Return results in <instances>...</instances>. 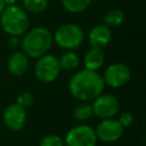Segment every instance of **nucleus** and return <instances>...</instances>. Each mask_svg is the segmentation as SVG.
<instances>
[{"mask_svg":"<svg viewBox=\"0 0 146 146\" xmlns=\"http://www.w3.org/2000/svg\"><path fill=\"white\" fill-rule=\"evenodd\" d=\"M105 83L98 71L82 68L75 72L68 81L70 94L80 102L94 100L103 94Z\"/></svg>","mask_w":146,"mask_h":146,"instance_id":"f257e3e1","label":"nucleus"},{"mask_svg":"<svg viewBox=\"0 0 146 146\" xmlns=\"http://www.w3.org/2000/svg\"><path fill=\"white\" fill-rule=\"evenodd\" d=\"M21 40L22 51L29 58H39L49 52L54 39L52 33L44 26H36L26 31Z\"/></svg>","mask_w":146,"mask_h":146,"instance_id":"f03ea898","label":"nucleus"},{"mask_svg":"<svg viewBox=\"0 0 146 146\" xmlns=\"http://www.w3.org/2000/svg\"><path fill=\"white\" fill-rule=\"evenodd\" d=\"M0 25L3 32L8 35L21 36L29 30L30 19L22 7L11 5L6 6L0 15Z\"/></svg>","mask_w":146,"mask_h":146,"instance_id":"7ed1b4c3","label":"nucleus"},{"mask_svg":"<svg viewBox=\"0 0 146 146\" xmlns=\"http://www.w3.org/2000/svg\"><path fill=\"white\" fill-rule=\"evenodd\" d=\"M54 42L65 50H74L79 48L84 40L82 27L73 23H64L57 27L52 34Z\"/></svg>","mask_w":146,"mask_h":146,"instance_id":"20e7f679","label":"nucleus"},{"mask_svg":"<svg viewBox=\"0 0 146 146\" xmlns=\"http://www.w3.org/2000/svg\"><path fill=\"white\" fill-rule=\"evenodd\" d=\"M59 60L56 56L51 54H46L39 58L34 64V75L35 78L44 83L55 81L60 73Z\"/></svg>","mask_w":146,"mask_h":146,"instance_id":"39448f33","label":"nucleus"},{"mask_svg":"<svg viewBox=\"0 0 146 146\" xmlns=\"http://www.w3.org/2000/svg\"><path fill=\"white\" fill-rule=\"evenodd\" d=\"M97 136L89 124H78L71 128L64 138V146H96Z\"/></svg>","mask_w":146,"mask_h":146,"instance_id":"423d86ee","label":"nucleus"},{"mask_svg":"<svg viewBox=\"0 0 146 146\" xmlns=\"http://www.w3.org/2000/svg\"><path fill=\"white\" fill-rule=\"evenodd\" d=\"M102 78L106 86L113 89H117V88L125 86L130 81L131 71L127 64L121 63V62H115V63L110 64L105 68Z\"/></svg>","mask_w":146,"mask_h":146,"instance_id":"0eeeda50","label":"nucleus"},{"mask_svg":"<svg viewBox=\"0 0 146 146\" xmlns=\"http://www.w3.org/2000/svg\"><path fill=\"white\" fill-rule=\"evenodd\" d=\"M92 112L94 115L99 119H111L114 117L120 110L119 99L111 94H100L92 100Z\"/></svg>","mask_w":146,"mask_h":146,"instance_id":"6e6552de","label":"nucleus"},{"mask_svg":"<svg viewBox=\"0 0 146 146\" xmlns=\"http://www.w3.org/2000/svg\"><path fill=\"white\" fill-rule=\"evenodd\" d=\"M123 131H124V128L120 124L117 120L113 117L103 119L95 129L97 139L106 144L117 141L122 137Z\"/></svg>","mask_w":146,"mask_h":146,"instance_id":"1a4fd4ad","label":"nucleus"},{"mask_svg":"<svg viewBox=\"0 0 146 146\" xmlns=\"http://www.w3.org/2000/svg\"><path fill=\"white\" fill-rule=\"evenodd\" d=\"M2 120L9 130L18 131L26 123V108L22 107L17 103H13L5 108Z\"/></svg>","mask_w":146,"mask_h":146,"instance_id":"9d476101","label":"nucleus"},{"mask_svg":"<svg viewBox=\"0 0 146 146\" xmlns=\"http://www.w3.org/2000/svg\"><path fill=\"white\" fill-rule=\"evenodd\" d=\"M111 39H112L111 29L104 23L92 26L88 33V42L92 48L104 49L110 44Z\"/></svg>","mask_w":146,"mask_h":146,"instance_id":"9b49d317","label":"nucleus"},{"mask_svg":"<svg viewBox=\"0 0 146 146\" xmlns=\"http://www.w3.org/2000/svg\"><path fill=\"white\" fill-rule=\"evenodd\" d=\"M29 57L23 51L13 52L7 60V68L9 73L16 76H21L25 74L29 70Z\"/></svg>","mask_w":146,"mask_h":146,"instance_id":"f8f14e48","label":"nucleus"},{"mask_svg":"<svg viewBox=\"0 0 146 146\" xmlns=\"http://www.w3.org/2000/svg\"><path fill=\"white\" fill-rule=\"evenodd\" d=\"M104 62H105L104 51L103 49H98V48L90 47V49L86 51L83 57L84 68L90 71H98L104 65Z\"/></svg>","mask_w":146,"mask_h":146,"instance_id":"ddd939ff","label":"nucleus"},{"mask_svg":"<svg viewBox=\"0 0 146 146\" xmlns=\"http://www.w3.org/2000/svg\"><path fill=\"white\" fill-rule=\"evenodd\" d=\"M58 60H59L60 70H64V71H74L80 65V58L73 50L65 51L58 58Z\"/></svg>","mask_w":146,"mask_h":146,"instance_id":"4468645a","label":"nucleus"},{"mask_svg":"<svg viewBox=\"0 0 146 146\" xmlns=\"http://www.w3.org/2000/svg\"><path fill=\"white\" fill-rule=\"evenodd\" d=\"M103 22L108 27L120 26L124 22V13L119 8L108 9L103 16Z\"/></svg>","mask_w":146,"mask_h":146,"instance_id":"2eb2a0df","label":"nucleus"},{"mask_svg":"<svg viewBox=\"0 0 146 146\" xmlns=\"http://www.w3.org/2000/svg\"><path fill=\"white\" fill-rule=\"evenodd\" d=\"M73 117L79 121V122H86L88 120H90L94 116V112H92V106L91 104H89L88 102H82L81 104L76 105L73 108L72 112Z\"/></svg>","mask_w":146,"mask_h":146,"instance_id":"dca6fc26","label":"nucleus"},{"mask_svg":"<svg viewBox=\"0 0 146 146\" xmlns=\"http://www.w3.org/2000/svg\"><path fill=\"white\" fill-rule=\"evenodd\" d=\"M92 0H62V5L68 13L79 14L84 11L90 5Z\"/></svg>","mask_w":146,"mask_h":146,"instance_id":"f3484780","label":"nucleus"},{"mask_svg":"<svg viewBox=\"0 0 146 146\" xmlns=\"http://www.w3.org/2000/svg\"><path fill=\"white\" fill-rule=\"evenodd\" d=\"M25 11L31 14H42L49 3V0H22Z\"/></svg>","mask_w":146,"mask_h":146,"instance_id":"a211bd4d","label":"nucleus"},{"mask_svg":"<svg viewBox=\"0 0 146 146\" xmlns=\"http://www.w3.org/2000/svg\"><path fill=\"white\" fill-rule=\"evenodd\" d=\"M39 146H64V139L58 135H47L41 138Z\"/></svg>","mask_w":146,"mask_h":146,"instance_id":"6ab92c4d","label":"nucleus"},{"mask_svg":"<svg viewBox=\"0 0 146 146\" xmlns=\"http://www.w3.org/2000/svg\"><path fill=\"white\" fill-rule=\"evenodd\" d=\"M33 102H34L33 95H32L31 92H29V91H23V92H21V94L18 95L17 99H16V103H17L18 105H21L22 107H24V108H29L30 106H32Z\"/></svg>","mask_w":146,"mask_h":146,"instance_id":"aec40b11","label":"nucleus"},{"mask_svg":"<svg viewBox=\"0 0 146 146\" xmlns=\"http://www.w3.org/2000/svg\"><path fill=\"white\" fill-rule=\"evenodd\" d=\"M117 121L120 122V124L123 127V128H129L135 122V116L132 113L130 112H124L120 115V117L117 119Z\"/></svg>","mask_w":146,"mask_h":146,"instance_id":"412c9836","label":"nucleus"},{"mask_svg":"<svg viewBox=\"0 0 146 146\" xmlns=\"http://www.w3.org/2000/svg\"><path fill=\"white\" fill-rule=\"evenodd\" d=\"M8 44H9V47H11V48H17L18 46H21V40H19V36H14V35H10V39L8 40Z\"/></svg>","mask_w":146,"mask_h":146,"instance_id":"4be33fe9","label":"nucleus"},{"mask_svg":"<svg viewBox=\"0 0 146 146\" xmlns=\"http://www.w3.org/2000/svg\"><path fill=\"white\" fill-rule=\"evenodd\" d=\"M18 0H2V2L5 3V6H11V5H16Z\"/></svg>","mask_w":146,"mask_h":146,"instance_id":"5701e85b","label":"nucleus"},{"mask_svg":"<svg viewBox=\"0 0 146 146\" xmlns=\"http://www.w3.org/2000/svg\"><path fill=\"white\" fill-rule=\"evenodd\" d=\"M5 7H6V6H5V3L2 2V0H0V15L2 14V11H3Z\"/></svg>","mask_w":146,"mask_h":146,"instance_id":"b1692460","label":"nucleus"}]
</instances>
